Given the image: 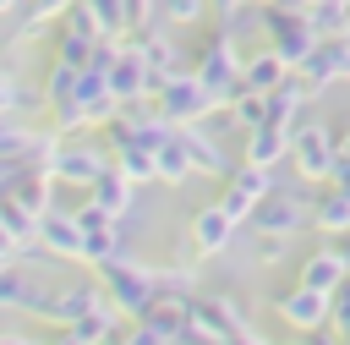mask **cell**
<instances>
[{"label": "cell", "instance_id": "36", "mask_svg": "<svg viewBox=\"0 0 350 345\" xmlns=\"http://www.w3.org/2000/svg\"><path fill=\"white\" fill-rule=\"evenodd\" d=\"M16 5H22V0H0V11H16Z\"/></svg>", "mask_w": 350, "mask_h": 345}, {"label": "cell", "instance_id": "39", "mask_svg": "<svg viewBox=\"0 0 350 345\" xmlns=\"http://www.w3.org/2000/svg\"><path fill=\"white\" fill-rule=\"evenodd\" d=\"M257 5H268V0H257Z\"/></svg>", "mask_w": 350, "mask_h": 345}, {"label": "cell", "instance_id": "41", "mask_svg": "<svg viewBox=\"0 0 350 345\" xmlns=\"http://www.w3.org/2000/svg\"><path fill=\"white\" fill-rule=\"evenodd\" d=\"M345 345H350V340H345Z\"/></svg>", "mask_w": 350, "mask_h": 345}, {"label": "cell", "instance_id": "32", "mask_svg": "<svg viewBox=\"0 0 350 345\" xmlns=\"http://www.w3.org/2000/svg\"><path fill=\"white\" fill-rule=\"evenodd\" d=\"M0 257H22V241H16L5 225H0Z\"/></svg>", "mask_w": 350, "mask_h": 345}, {"label": "cell", "instance_id": "18", "mask_svg": "<svg viewBox=\"0 0 350 345\" xmlns=\"http://www.w3.org/2000/svg\"><path fill=\"white\" fill-rule=\"evenodd\" d=\"M290 71H295V66H290L284 55H273L268 44H262L257 55H241V88H252V93H273Z\"/></svg>", "mask_w": 350, "mask_h": 345}, {"label": "cell", "instance_id": "5", "mask_svg": "<svg viewBox=\"0 0 350 345\" xmlns=\"http://www.w3.org/2000/svg\"><path fill=\"white\" fill-rule=\"evenodd\" d=\"M109 164V142L104 137H82V131H66L60 142H55V159H49V175H55V186H93V175Z\"/></svg>", "mask_w": 350, "mask_h": 345}, {"label": "cell", "instance_id": "31", "mask_svg": "<svg viewBox=\"0 0 350 345\" xmlns=\"http://www.w3.org/2000/svg\"><path fill=\"white\" fill-rule=\"evenodd\" d=\"M334 181H339V186H350V131L339 137V153H334Z\"/></svg>", "mask_w": 350, "mask_h": 345}, {"label": "cell", "instance_id": "11", "mask_svg": "<svg viewBox=\"0 0 350 345\" xmlns=\"http://www.w3.org/2000/svg\"><path fill=\"white\" fill-rule=\"evenodd\" d=\"M328 307H334V296H328V290H312V285H301V279L273 296V318H279L284 329H295V334H301V329H323V323H328Z\"/></svg>", "mask_w": 350, "mask_h": 345}, {"label": "cell", "instance_id": "1", "mask_svg": "<svg viewBox=\"0 0 350 345\" xmlns=\"http://www.w3.org/2000/svg\"><path fill=\"white\" fill-rule=\"evenodd\" d=\"M93 274H98V285H104L109 307H115L126 323H131V318H142V312L159 301V268L137 263L131 252H126V257H109V263H98Z\"/></svg>", "mask_w": 350, "mask_h": 345}, {"label": "cell", "instance_id": "17", "mask_svg": "<svg viewBox=\"0 0 350 345\" xmlns=\"http://www.w3.org/2000/svg\"><path fill=\"white\" fill-rule=\"evenodd\" d=\"M131 197H137V181L109 159L98 175H93V186H88V203H98L104 214H115V219H126L131 214Z\"/></svg>", "mask_w": 350, "mask_h": 345}, {"label": "cell", "instance_id": "29", "mask_svg": "<svg viewBox=\"0 0 350 345\" xmlns=\"http://www.w3.org/2000/svg\"><path fill=\"white\" fill-rule=\"evenodd\" d=\"M328 323L339 329V340H350V274L334 285V307H328Z\"/></svg>", "mask_w": 350, "mask_h": 345}, {"label": "cell", "instance_id": "3", "mask_svg": "<svg viewBox=\"0 0 350 345\" xmlns=\"http://www.w3.org/2000/svg\"><path fill=\"white\" fill-rule=\"evenodd\" d=\"M246 225H252V230H262V235H295V230H306V225H312V192L273 181V186L262 192V203L252 208V219H246Z\"/></svg>", "mask_w": 350, "mask_h": 345}, {"label": "cell", "instance_id": "7", "mask_svg": "<svg viewBox=\"0 0 350 345\" xmlns=\"http://www.w3.org/2000/svg\"><path fill=\"white\" fill-rule=\"evenodd\" d=\"M262 33H268V49H273V55H284L290 66H301V60L312 55V44H317V33H312L306 11L279 5V0H268V5H262Z\"/></svg>", "mask_w": 350, "mask_h": 345}, {"label": "cell", "instance_id": "40", "mask_svg": "<svg viewBox=\"0 0 350 345\" xmlns=\"http://www.w3.org/2000/svg\"><path fill=\"white\" fill-rule=\"evenodd\" d=\"M120 345H126V340H120Z\"/></svg>", "mask_w": 350, "mask_h": 345}, {"label": "cell", "instance_id": "13", "mask_svg": "<svg viewBox=\"0 0 350 345\" xmlns=\"http://www.w3.org/2000/svg\"><path fill=\"white\" fill-rule=\"evenodd\" d=\"M33 246L49 252V257H60V263H82V225H77V214L71 208H44Z\"/></svg>", "mask_w": 350, "mask_h": 345}, {"label": "cell", "instance_id": "25", "mask_svg": "<svg viewBox=\"0 0 350 345\" xmlns=\"http://www.w3.org/2000/svg\"><path fill=\"white\" fill-rule=\"evenodd\" d=\"M77 77H82V66H66V60H55V55H49V71H44V110H49V104H60V99L77 88Z\"/></svg>", "mask_w": 350, "mask_h": 345}, {"label": "cell", "instance_id": "26", "mask_svg": "<svg viewBox=\"0 0 350 345\" xmlns=\"http://www.w3.org/2000/svg\"><path fill=\"white\" fill-rule=\"evenodd\" d=\"M153 11H159L164 27H191V22L208 16V0H153Z\"/></svg>", "mask_w": 350, "mask_h": 345}, {"label": "cell", "instance_id": "21", "mask_svg": "<svg viewBox=\"0 0 350 345\" xmlns=\"http://www.w3.org/2000/svg\"><path fill=\"white\" fill-rule=\"evenodd\" d=\"M22 110H44V88H27L22 71L0 66V115H22Z\"/></svg>", "mask_w": 350, "mask_h": 345}, {"label": "cell", "instance_id": "24", "mask_svg": "<svg viewBox=\"0 0 350 345\" xmlns=\"http://www.w3.org/2000/svg\"><path fill=\"white\" fill-rule=\"evenodd\" d=\"M345 16H350V0H312V5H306V22H312L317 38L345 33Z\"/></svg>", "mask_w": 350, "mask_h": 345}, {"label": "cell", "instance_id": "15", "mask_svg": "<svg viewBox=\"0 0 350 345\" xmlns=\"http://www.w3.org/2000/svg\"><path fill=\"white\" fill-rule=\"evenodd\" d=\"M235 219L219 208V203H202L197 214H191V246H197V257H219L230 241H235Z\"/></svg>", "mask_w": 350, "mask_h": 345}, {"label": "cell", "instance_id": "14", "mask_svg": "<svg viewBox=\"0 0 350 345\" xmlns=\"http://www.w3.org/2000/svg\"><path fill=\"white\" fill-rule=\"evenodd\" d=\"M284 159H290V126H273V120H262V126L241 131V164L279 170Z\"/></svg>", "mask_w": 350, "mask_h": 345}, {"label": "cell", "instance_id": "34", "mask_svg": "<svg viewBox=\"0 0 350 345\" xmlns=\"http://www.w3.org/2000/svg\"><path fill=\"white\" fill-rule=\"evenodd\" d=\"M0 345H44V340H33V334H0Z\"/></svg>", "mask_w": 350, "mask_h": 345}, {"label": "cell", "instance_id": "22", "mask_svg": "<svg viewBox=\"0 0 350 345\" xmlns=\"http://www.w3.org/2000/svg\"><path fill=\"white\" fill-rule=\"evenodd\" d=\"M153 170H159V181H164V186H186V181H191V159H186V148H180V137H175V131L153 148Z\"/></svg>", "mask_w": 350, "mask_h": 345}, {"label": "cell", "instance_id": "33", "mask_svg": "<svg viewBox=\"0 0 350 345\" xmlns=\"http://www.w3.org/2000/svg\"><path fill=\"white\" fill-rule=\"evenodd\" d=\"M235 5H246V0H208V11H213V16H230Z\"/></svg>", "mask_w": 350, "mask_h": 345}, {"label": "cell", "instance_id": "37", "mask_svg": "<svg viewBox=\"0 0 350 345\" xmlns=\"http://www.w3.org/2000/svg\"><path fill=\"white\" fill-rule=\"evenodd\" d=\"M5 263H16V257H0V268H5Z\"/></svg>", "mask_w": 350, "mask_h": 345}, {"label": "cell", "instance_id": "12", "mask_svg": "<svg viewBox=\"0 0 350 345\" xmlns=\"http://www.w3.org/2000/svg\"><path fill=\"white\" fill-rule=\"evenodd\" d=\"M175 137H180V148H186V159H191V175H213V181H224L241 159H230L224 153V142L208 131V120H191V126H175Z\"/></svg>", "mask_w": 350, "mask_h": 345}, {"label": "cell", "instance_id": "28", "mask_svg": "<svg viewBox=\"0 0 350 345\" xmlns=\"http://www.w3.org/2000/svg\"><path fill=\"white\" fill-rule=\"evenodd\" d=\"M93 16H98V27H104V38H126V27H120V0H82Z\"/></svg>", "mask_w": 350, "mask_h": 345}, {"label": "cell", "instance_id": "16", "mask_svg": "<svg viewBox=\"0 0 350 345\" xmlns=\"http://www.w3.org/2000/svg\"><path fill=\"white\" fill-rule=\"evenodd\" d=\"M131 44L142 49V60L153 66V77H170V71H191L186 66V49L175 44V33L164 27V22H153L148 33H131Z\"/></svg>", "mask_w": 350, "mask_h": 345}, {"label": "cell", "instance_id": "9", "mask_svg": "<svg viewBox=\"0 0 350 345\" xmlns=\"http://www.w3.org/2000/svg\"><path fill=\"white\" fill-rule=\"evenodd\" d=\"M109 296H104V285H98V274L88 268V274H71V279H60L55 290H49V307H44V323H55V329H71L77 318H88L93 307H104Z\"/></svg>", "mask_w": 350, "mask_h": 345}, {"label": "cell", "instance_id": "2", "mask_svg": "<svg viewBox=\"0 0 350 345\" xmlns=\"http://www.w3.org/2000/svg\"><path fill=\"white\" fill-rule=\"evenodd\" d=\"M334 153H339V137L306 110L295 126H290V170L301 175V181H334Z\"/></svg>", "mask_w": 350, "mask_h": 345}, {"label": "cell", "instance_id": "4", "mask_svg": "<svg viewBox=\"0 0 350 345\" xmlns=\"http://www.w3.org/2000/svg\"><path fill=\"white\" fill-rule=\"evenodd\" d=\"M191 71H197V82L208 88V99H213V104H230V99L241 93V44H235L230 33L208 38V44L197 49Z\"/></svg>", "mask_w": 350, "mask_h": 345}, {"label": "cell", "instance_id": "20", "mask_svg": "<svg viewBox=\"0 0 350 345\" xmlns=\"http://www.w3.org/2000/svg\"><path fill=\"white\" fill-rule=\"evenodd\" d=\"M345 274H350V268H345L339 246H312V252L301 257V268H295V279H301V285H312V290H328V296H334V285H339Z\"/></svg>", "mask_w": 350, "mask_h": 345}, {"label": "cell", "instance_id": "35", "mask_svg": "<svg viewBox=\"0 0 350 345\" xmlns=\"http://www.w3.org/2000/svg\"><path fill=\"white\" fill-rule=\"evenodd\" d=\"M334 246H339V257H345V268H350V230H345V235H334Z\"/></svg>", "mask_w": 350, "mask_h": 345}, {"label": "cell", "instance_id": "38", "mask_svg": "<svg viewBox=\"0 0 350 345\" xmlns=\"http://www.w3.org/2000/svg\"><path fill=\"white\" fill-rule=\"evenodd\" d=\"M345 33H350V16H345Z\"/></svg>", "mask_w": 350, "mask_h": 345}, {"label": "cell", "instance_id": "8", "mask_svg": "<svg viewBox=\"0 0 350 345\" xmlns=\"http://www.w3.org/2000/svg\"><path fill=\"white\" fill-rule=\"evenodd\" d=\"M104 82H109V93H115L120 104H126V99H153V88H159L153 66L142 60V49H137L131 38H115L109 66H104Z\"/></svg>", "mask_w": 350, "mask_h": 345}, {"label": "cell", "instance_id": "19", "mask_svg": "<svg viewBox=\"0 0 350 345\" xmlns=\"http://www.w3.org/2000/svg\"><path fill=\"white\" fill-rule=\"evenodd\" d=\"M312 225H317L323 235H345V230H350V186L323 181V192L312 197Z\"/></svg>", "mask_w": 350, "mask_h": 345}, {"label": "cell", "instance_id": "27", "mask_svg": "<svg viewBox=\"0 0 350 345\" xmlns=\"http://www.w3.org/2000/svg\"><path fill=\"white\" fill-rule=\"evenodd\" d=\"M153 22H159L153 0H120V27H126V38H131V33H148Z\"/></svg>", "mask_w": 350, "mask_h": 345}, {"label": "cell", "instance_id": "23", "mask_svg": "<svg viewBox=\"0 0 350 345\" xmlns=\"http://www.w3.org/2000/svg\"><path fill=\"white\" fill-rule=\"evenodd\" d=\"M109 159H115L137 186L159 181V170H153V148H142V142H109Z\"/></svg>", "mask_w": 350, "mask_h": 345}, {"label": "cell", "instance_id": "6", "mask_svg": "<svg viewBox=\"0 0 350 345\" xmlns=\"http://www.w3.org/2000/svg\"><path fill=\"white\" fill-rule=\"evenodd\" d=\"M153 104H159V115H164L170 126H191V120H208V115L219 110V104L208 99V88L197 82V71H170V77H159Z\"/></svg>", "mask_w": 350, "mask_h": 345}, {"label": "cell", "instance_id": "30", "mask_svg": "<svg viewBox=\"0 0 350 345\" xmlns=\"http://www.w3.org/2000/svg\"><path fill=\"white\" fill-rule=\"evenodd\" d=\"M284 252H290V235H262L257 230V257L273 268V263H284Z\"/></svg>", "mask_w": 350, "mask_h": 345}, {"label": "cell", "instance_id": "10", "mask_svg": "<svg viewBox=\"0 0 350 345\" xmlns=\"http://www.w3.org/2000/svg\"><path fill=\"white\" fill-rule=\"evenodd\" d=\"M268 186H273V170H262V164H235V170L219 181V197H213V203H219L235 225H246Z\"/></svg>", "mask_w": 350, "mask_h": 345}]
</instances>
